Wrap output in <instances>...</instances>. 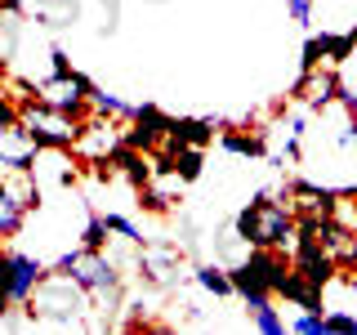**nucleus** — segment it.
I'll return each mask as SVG.
<instances>
[{"label": "nucleus", "mask_w": 357, "mask_h": 335, "mask_svg": "<svg viewBox=\"0 0 357 335\" xmlns=\"http://www.w3.org/2000/svg\"><path fill=\"white\" fill-rule=\"evenodd\" d=\"M81 126L85 121L67 117V112L40 103V98H22V130L31 134L40 152H72L76 139H81Z\"/></svg>", "instance_id": "20e7f679"}, {"label": "nucleus", "mask_w": 357, "mask_h": 335, "mask_svg": "<svg viewBox=\"0 0 357 335\" xmlns=\"http://www.w3.org/2000/svg\"><path fill=\"white\" fill-rule=\"evenodd\" d=\"M290 331L295 335H326V313H304L299 308V318L290 322Z\"/></svg>", "instance_id": "412c9836"}, {"label": "nucleus", "mask_w": 357, "mask_h": 335, "mask_svg": "<svg viewBox=\"0 0 357 335\" xmlns=\"http://www.w3.org/2000/svg\"><path fill=\"white\" fill-rule=\"evenodd\" d=\"M232 286H237V299L245 308H259V304H273V286L259 277V268H255L250 260H241V264H232Z\"/></svg>", "instance_id": "f8f14e48"}, {"label": "nucleus", "mask_w": 357, "mask_h": 335, "mask_svg": "<svg viewBox=\"0 0 357 335\" xmlns=\"http://www.w3.org/2000/svg\"><path fill=\"white\" fill-rule=\"evenodd\" d=\"M219 143H223V152H232V156H264V139H259V134H237V130H228Z\"/></svg>", "instance_id": "dca6fc26"}, {"label": "nucleus", "mask_w": 357, "mask_h": 335, "mask_svg": "<svg viewBox=\"0 0 357 335\" xmlns=\"http://www.w3.org/2000/svg\"><path fill=\"white\" fill-rule=\"evenodd\" d=\"M89 94H94V81L81 76L76 67H63V72H50L45 81H36V98H40V103L59 107V112H67V117H76V121H85Z\"/></svg>", "instance_id": "423d86ee"}, {"label": "nucleus", "mask_w": 357, "mask_h": 335, "mask_svg": "<svg viewBox=\"0 0 357 335\" xmlns=\"http://www.w3.org/2000/svg\"><path fill=\"white\" fill-rule=\"evenodd\" d=\"M89 107H94L98 117H130V112H134L130 103H121L116 94H103L98 85H94V94H89Z\"/></svg>", "instance_id": "6ab92c4d"}, {"label": "nucleus", "mask_w": 357, "mask_h": 335, "mask_svg": "<svg viewBox=\"0 0 357 335\" xmlns=\"http://www.w3.org/2000/svg\"><path fill=\"white\" fill-rule=\"evenodd\" d=\"M5 313H9V304H5V299H0V318H5Z\"/></svg>", "instance_id": "393cba45"}, {"label": "nucleus", "mask_w": 357, "mask_h": 335, "mask_svg": "<svg viewBox=\"0 0 357 335\" xmlns=\"http://www.w3.org/2000/svg\"><path fill=\"white\" fill-rule=\"evenodd\" d=\"M290 260H295L299 277H308V282L321 286V290L335 286V277H340V260H335L317 237H295V255H290Z\"/></svg>", "instance_id": "0eeeda50"}, {"label": "nucleus", "mask_w": 357, "mask_h": 335, "mask_svg": "<svg viewBox=\"0 0 357 335\" xmlns=\"http://www.w3.org/2000/svg\"><path fill=\"white\" fill-rule=\"evenodd\" d=\"M89 313H94V295H89L76 277L59 273V268H50V273L40 277V286L31 290V299H27V318L36 322V327H54V331L89 327Z\"/></svg>", "instance_id": "f257e3e1"}, {"label": "nucleus", "mask_w": 357, "mask_h": 335, "mask_svg": "<svg viewBox=\"0 0 357 335\" xmlns=\"http://www.w3.org/2000/svg\"><path fill=\"white\" fill-rule=\"evenodd\" d=\"M250 322H255V331H259V335H286V318H282L273 304L250 308Z\"/></svg>", "instance_id": "f3484780"}, {"label": "nucleus", "mask_w": 357, "mask_h": 335, "mask_svg": "<svg viewBox=\"0 0 357 335\" xmlns=\"http://www.w3.org/2000/svg\"><path fill=\"white\" fill-rule=\"evenodd\" d=\"M340 94H344V85H340V76H335L331 67H312V72H304L299 85H295V98H304L312 112L340 103Z\"/></svg>", "instance_id": "9b49d317"}, {"label": "nucleus", "mask_w": 357, "mask_h": 335, "mask_svg": "<svg viewBox=\"0 0 357 335\" xmlns=\"http://www.w3.org/2000/svg\"><path fill=\"white\" fill-rule=\"evenodd\" d=\"M286 5H290V18L295 22H304V27L312 22V0H286Z\"/></svg>", "instance_id": "4be33fe9"}, {"label": "nucleus", "mask_w": 357, "mask_h": 335, "mask_svg": "<svg viewBox=\"0 0 357 335\" xmlns=\"http://www.w3.org/2000/svg\"><path fill=\"white\" fill-rule=\"evenodd\" d=\"M340 103H344V112H349V117L357 121V89H344V94H340Z\"/></svg>", "instance_id": "5701e85b"}, {"label": "nucleus", "mask_w": 357, "mask_h": 335, "mask_svg": "<svg viewBox=\"0 0 357 335\" xmlns=\"http://www.w3.org/2000/svg\"><path fill=\"white\" fill-rule=\"evenodd\" d=\"M81 246H85V251H107V223H103V215H89L85 219Z\"/></svg>", "instance_id": "aec40b11"}, {"label": "nucleus", "mask_w": 357, "mask_h": 335, "mask_svg": "<svg viewBox=\"0 0 357 335\" xmlns=\"http://www.w3.org/2000/svg\"><path fill=\"white\" fill-rule=\"evenodd\" d=\"M340 143H344V148H357V121H353V126L340 134Z\"/></svg>", "instance_id": "b1692460"}, {"label": "nucleus", "mask_w": 357, "mask_h": 335, "mask_svg": "<svg viewBox=\"0 0 357 335\" xmlns=\"http://www.w3.org/2000/svg\"><path fill=\"white\" fill-rule=\"evenodd\" d=\"M27 9H31V18L50 31H63L81 18V0H27Z\"/></svg>", "instance_id": "ddd939ff"}, {"label": "nucleus", "mask_w": 357, "mask_h": 335, "mask_svg": "<svg viewBox=\"0 0 357 335\" xmlns=\"http://www.w3.org/2000/svg\"><path fill=\"white\" fill-rule=\"evenodd\" d=\"M232 228L241 232L245 246H268V251H290L295 246V228H299V215L290 201H277L273 193H259L250 206L237 215Z\"/></svg>", "instance_id": "f03ea898"}, {"label": "nucleus", "mask_w": 357, "mask_h": 335, "mask_svg": "<svg viewBox=\"0 0 357 335\" xmlns=\"http://www.w3.org/2000/svg\"><path fill=\"white\" fill-rule=\"evenodd\" d=\"M103 223H107V232H116V237H121V241H130V246H139V241H143L139 223H134L130 215H116V210H107Z\"/></svg>", "instance_id": "a211bd4d"}, {"label": "nucleus", "mask_w": 357, "mask_h": 335, "mask_svg": "<svg viewBox=\"0 0 357 335\" xmlns=\"http://www.w3.org/2000/svg\"><path fill=\"white\" fill-rule=\"evenodd\" d=\"M353 50H357V27L308 36V40H304V72H312V67H321V63H344Z\"/></svg>", "instance_id": "1a4fd4ad"}, {"label": "nucleus", "mask_w": 357, "mask_h": 335, "mask_svg": "<svg viewBox=\"0 0 357 335\" xmlns=\"http://www.w3.org/2000/svg\"><path fill=\"white\" fill-rule=\"evenodd\" d=\"M290 206H295V215H326L335 219V210H340V197L335 188H321V184H308V179H295L290 184Z\"/></svg>", "instance_id": "9d476101"}, {"label": "nucleus", "mask_w": 357, "mask_h": 335, "mask_svg": "<svg viewBox=\"0 0 357 335\" xmlns=\"http://www.w3.org/2000/svg\"><path fill=\"white\" fill-rule=\"evenodd\" d=\"M50 273L45 268V260H36V255L27 251H0V299H5L9 308H27L31 290L40 286V277Z\"/></svg>", "instance_id": "39448f33"}, {"label": "nucleus", "mask_w": 357, "mask_h": 335, "mask_svg": "<svg viewBox=\"0 0 357 335\" xmlns=\"http://www.w3.org/2000/svg\"><path fill=\"white\" fill-rule=\"evenodd\" d=\"M192 282L206 290V295H215V299L237 295V286H232V268H223V264H197L192 268Z\"/></svg>", "instance_id": "4468645a"}, {"label": "nucleus", "mask_w": 357, "mask_h": 335, "mask_svg": "<svg viewBox=\"0 0 357 335\" xmlns=\"http://www.w3.org/2000/svg\"><path fill=\"white\" fill-rule=\"evenodd\" d=\"M170 139H174V143H192V148H206V143L215 139V121L174 117V126H170Z\"/></svg>", "instance_id": "2eb2a0df"}, {"label": "nucleus", "mask_w": 357, "mask_h": 335, "mask_svg": "<svg viewBox=\"0 0 357 335\" xmlns=\"http://www.w3.org/2000/svg\"><path fill=\"white\" fill-rule=\"evenodd\" d=\"M126 143V134H121L116 126H112L107 117H94V121H85L81 126V139H76V156H85V161H94V165H107L112 161V152Z\"/></svg>", "instance_id": "6e6552de"}, {"label": "nucleus", "mask_w": 357, "mask_h": 335, "mask_svg": "<svg viewBox=\"0 0 357 335\" xmlns=\"http://www.w3.org/2000/svg\"><path fill=\"white\" fill-rule=\"evenodd\" d=\"M54 268L67 277H76L89 295L98 299L107 313L121 304V273H116V260H112L107 251H85V246H72V251H63Z\"/></svg>", "instance_id": "7ed1b4c3"}, {"label": "nucleus", "mask_w": 357, "mask_h": 335, "mask_svg": "<svg viewBox=\"0 0 357 335\" xmlns=\"http://www.w3.org/2000/svg\"><path fill=\"white\" fill-rule=\"evenodd\" d=\"M148 5H170V0H148Z\"/></svg>", "instance_id": "a878e982"}]
</instances>
